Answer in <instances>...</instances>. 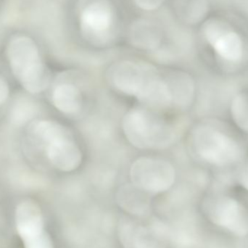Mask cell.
Segmentation results:
<instances>
[{
    "label": "cell",
    "instance_id": "e0dca14e",
    "mask_svg": "<svg viewBox=\"0 0 248 248\" xmlns=\"http://www.w3.org/2000/svg\"><path fill=\"white\" fill-rule=\"evenodd\" d=\"M37 113V107L31 100L22 98L17 100L10 112V120L17 126H21L30 122Z\"/></svg>",
    "mask_w": 248,
    "mask_h": 248
},
{
    "label": "cell",
    "instance_id": "277c9868",
    "mask_svg": "<svg viewBox=\"0 0 248 248\" xmlns=\"http://www.w3.org/2000/svg\"><path fill=\"white\" fill-rule=\"evenodd\" d=\"M7 53L12 72L25 90L31 94L46 90L50 76L33 39L26 36L13 38Z\"/></svg>",
    "mask_w": 248,
    "mask_h": 248
},
{
    "label": "cell",
    "instance_id": "ba28073f",
    "mask_svg": "<svg viewBox=\"0 0 248 248\" xmlns=\"http://www.w3.org/2000/svg\"><path fill=\"white\" fill-rule=\"evenodd\" d=\"M118 232L124 248H167L170 240L169 229L159 221L141 225L128 217H123Z\"/></svg>",
    "mask_w": 248,
    "mask_h": 248
},
{
    "label": "cell",
    "instance_id": "7c38bea8",
    "mask_svg": "<svg viewBox=\"0 0 248 248\" xmlns=\"http://www.w3.org/2000/svg\"><path fill=\"white\" fill-rule=\"evenodd\" d=\"M52 101L60 112L69 116L81 113L84 107V99L79 89L70 82L57 84L52 91Z\"/></svg>",
    "mask_w": 248,
    "mask_h": 248
},
{
    "label": "cell",
    "instance_id": "9c48e42d",
    "mask_svg": "<svg viewBox=\"0 0 248 248\" xmlns=\"http://www.w3.org/2000/svg\"><path fill=\"white\" fill-rule=\"evenodd\" d=\"M203 34L216 56L224 63L237 65L245 56V45L241 36L224 22L211 20L205 23Z\"/></svg>",
    "mask_w": 248,
    "mask_h": 248
},
{
    "label": "cell",
    "instance_id": "4fadbf2b",
    "mask_svg": "<svg viewBox=\"0 0 248 248\" xmlns=\"http://www.w3.org/2000/svg\"><path fill=\"white\" fill-rule=\"evenodd\" d=\"M171 93L172 104L187 108L195 101L196 84L195 80L185 72H174L166 78Z\"/></svg>",
    "mask_w": 248,
    "mask_h": 248
},
{
    "label": "cell",
    "instance_id": "8fae6325",
    "mask_svg": "<svg viewBox=\"0 0 248 248\" xmlns=\"http://www.w3.org/2000/svg\"><path fill=\"white\" fill-rule=\"evenodd\" d=\"M16 225L23 243L45 232L42 211L33 201L20 202L16 211Z\"/></svg>",
    "mask_w": 248,
    "mask_h": 248
},
{
    "label": "cell",
    "instance_id": "52a82bcc",
    "mask_svg": "<svg viewBox=\"0 0 248 248\" xmlns=\"http://www.w3.org/2000/svg\"><path fill=\"white\" fill-rule=\"evenodd\" d=\"M176 173L171 163L163 159L142 157L130 169L131 184L147 194L163 193L174 185Z\"/></svg>",
    "mask_w": 248,
    "mask_h": 248
},
{
    "label": "cell",
    "instance_id": "30bf717a",
    "mask_svg": "<svg viewBox=\"0 0 248 248\" xmlns=\"http://www.w3.org/2000/svg\"><path fill=\"white\" fill-rule=\"evenodd\" d=\"M114 12L106 0H97L87 4L80 16V26L84 37L98 46L110 40L114 25Z\"/></svg>",
    "mask_w": 248,
    "mask_h": 248
},
{
    "label": "cell",
    "instance_id": "3957f363",
    "mask_svg": "<svg viewBox=\"0 0 248 248\" xmlns=\"http://www.w3.org/2000/svg\"><path fill=\"white\" fill-rule=\"evenodd\" d=\"M31 131L45 147L46 158L57 170L71 172L83 161V153L69 129L52 120L38 121Z\"/></svg>",
    "mask_w": 248,
    "mask_h": 248
},
{
    "label": "cell",
    "instance_id": "5bb4252c",
    "mask_svg": "<svg viewBox=\"0 0 248 248\" xmlns=\"http://www.w3.org/2000/svg\"><path fill=\"white\" fill-rule=\"evenodd\" d=\"M147 195L132 184L125 185L118 192V203L128 214L145 217L150 211V201Z\"/></svg>",
    "mask_w": 248,
    "mask_h": 248
},
{
    "label": "cell",
    "instance_id": "d6986e66",
    "mask_svg": "<svg viewBox=\"0 0 248 248\" xmlns=\"http://www.w3.org/2000/svg\"><path fill=\"white\" fill-rule=\"evenodd\" d=\"M237 180L240 186L248 192V159L240 167L237 173Z\"/></svg>",
    "mask_w": 248,
    "mask_h": 248
},
{
    "label": "cell",
    "instance_id": "44dd1931",
    "mask_svg": "<svg viewBox=\"0 0 248 248\" xmlns=\"http://www.w3.org/2000/svg\"><path fill=\"white\" fill-rule=\"evenodd\" d=\"M10 87L4 78L0 77V106H2L9 97Z\"/></svg>",
    "mask_w": 248,
    "mask_h": 248
},
{
    "label": "cell",
    "instance_id": "5b68a950",
    "mask_svg": "<svg viewBox=\"0 0 248 248\" xmlns=\"http://www.w3.org/2000/svg\"><path fill=\"white\" fill-rule=\"evenodd\" d=\"M123 131L128 142L141 150H164L176 140L173 125L148 110L133 109L124 117Z\"/></svg>",
    "mask_w": 248,
    "mask_h": 248
},
{
    "label": "cell",
    "instance_id": "7a4b0ae2",
    "mask_svg": "<svg viewBox=\"0 0 248 248\" xmlns=\"http://www.w3.org/2000/svg\"><path fill=\"white\" fill-rule=\"evenodd\" d=\"M191 146L197 157L217 169H229L240 164L246 148L240 138L222 124L208 121L194 128Z\"/></svg>",
    "mask_w": 248,
    "mask_h": 248
},
{
    "label": "cell",
    "instance_id": "ac0fdd59",
    "mask_svg": "<svg viewBox=\"0 0 248 248\" xmlns=\"http://www.w3.org/2000/svg\"><path fill=\"white\" fill-rule=\"evenodd\" d=\"M177 7L181 16L191 23L201 20L206 12L205 0H178Z\"/></svg>",
    "mask_w": 248,
    "mask_h": 248
},
{
    "label": "cell",
    "instance_id": "8992f818",
    "mask_svg": "<svg viewBox=\"0 0 248 248\" xmlns=\"http://www.w3.org/2000/svg\"><path fill=\"white\" fill-rule=\"evenodd\" d=\"M204 214L214 225L232 235H248V208L234 197L217 194L208 197L202 205Z\"/></svg>",
    "mask_w": 248,
    "mask_h": 248
},
{
    "label": "cell",
    "instance_id": "6da1fadb",
    "mask_svg": "<svg viewBox=\"0 0 248 248\" xmlns=\"http://www.w3.org/2000/svg\"><path fill=\"white\" fill-rule=\"evenodd\" d=\"M107 79L115 90L153 107L172 104L169 83L155 67L147 62L121 61L107 71Z\"/></svg>",
    "mask_w": 248,
    "mask_h": 248
},
{
    "label": "cell",
    "instance_id": "ffe728a7",
    "mask_svg": "<svg viewBox=\"0 0 248 248\" xmlns=\"http://www.w3.org/2000/svg\"><path fill=\"white\" fill-rule=\"evenodd\" d=\"M165 0H134L136 4L145 10H153L158 8Z\"/></svg>",
    "mask_w": 248,
    "mask_h": 248
},
{
    "label": "cell",
    "instance_id": "2e32d148",
    "mask_svg": "<svg viewBox=\"0 0 248 248\" xmlns=\"http://www.w3.org/2000/svg\"><path fill=\"white\" fill-rule=\"evenodd\" d=\"M232 122L239 131L248 135V89L239 91L230 105Z\"/></svg>",
    "mask_w": 248,
    "mask_h": 248
},
{
    "label": "cell",
    "instance_id": "9a60e30c",
    "mask_svg": "<svg viewBox=\"0 0 248 248\" xmlns=\"http://www.w3.org/2000/svg\"><path fill=\"white\" fill-rule=\"evenodd\" d=\"M131 39L136 46L143 49H155L160 41L158 28L151 22L141 20L135 23L131 29Z\"/></svg>",
    "mask_w": 248,
    "mask_h": 248
}]
</instances>
